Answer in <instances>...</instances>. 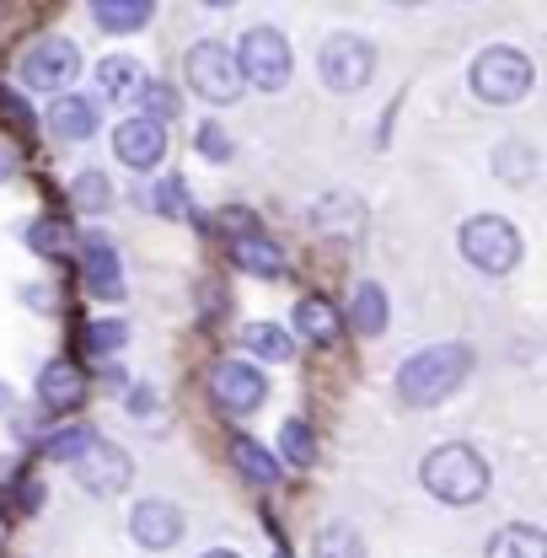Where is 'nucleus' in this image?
<instances>
[{
  "label": "nucleus",
  "mask_w": 547,
  "mask_h": 558,
  "mask_svg": "<svg viewBox=\"0 0 547 558\" xmlns=\"http://www.w3.org/2000/svg\"><path fill=\"white\" fill-rule=\"evenodd\" d=\"M467 376H473V349L429 344L398 365V398H403L409 409H435V403H446Z\"/></svg>",
  "instance_id": "obj_1"
},
{
  "label": "nucleus",
  "mask_w": 547,
  "mask_h": 558,
  "mask_svg": "<svg viewBox=\"0 0 547 558\" xmlns=\"http://www.w3.org/2000/svg\"><path fill=\"white\" fill-rule=\"evenodd\" d=\"M424 488L440 499V505H478L488 494V462H483L473 446L451 440V446H435L424 457Z\"/></svg>",
  "instance_id": "obj_2"
},
{
  "label": "nucleus",
  "mask_w": 547,
  "mask_h": 558,
  "mask_svg": "<svg viewBox=\"0 0 547 558\" xmlns=\"http://www.w3.org/2000/svg\"><path fill=\"white\" fill-rule=\"evenodd\" d=\"M457 247H462V258H467L473 269H483V275H510V269L521 264V231H515L505 215H473V220H462Z\"/></svg>",
  "instance_id": "obj_3"
},
{
  "label": "nucleus",
  "mask_w": 547,
  "mask_h": 558,
  "mask_svg": "<svg viewBox=\"0 0 547 558\" xmlns=\"http://www.w3.org/2000/svg\"><path fill=\"white\" fill-rule=\"evenodd\" d=\"M473 92H478L483 102H494V108L521 102L532 92V60L521 49H510V44L483 49L478 60H473Z\"/></svg>",
  "instance_id": "obj_4"
},
{
  "label": "nucleus",
  "mask_w": 547,
  "mask_h": 558,
  "mask_svg": "<svg viewBox=\"0 0 547 558\" xmlns=\"http://www.w3.org/2000/svg\"><path fill=\"white\" fill-rule=\"evenodd\" d=\"M231 54H236L242 81H253L258 92H279V86H290L295 54H290V38H284V33H274V27H253V33H242V44H236Z\"/></svg>",
  "instance_id": "obj_5"
},
{
  "label": "nucleus",
  "mask_w": 547,
  "mask_h": 558,
  "mask_svg": "<svg viewBox=\"0 0 547 558\" xmlns=\"http://www.w3.org/2000/svg\"><path fill=\"white\" fill-rule=\"evenodd\" d=\"M183 70H189V86L205 97V102H236L242 92H247V81H242V70H236V54L226 49V44H215V38H205V44H194L189 49V60H183Z\"/></svg>",
  "instance_id": "obj_6"
},
{
  "label": "nucleus",
  "mask_w": 547,
  "mask_h": 558,
  "mask_svg": "<svg viewBox=\"0 0 547 558\" xmlns=\"http://www.w3.org/2000/svg\"><path fill=\"white\" fill-rule=\"evenodd\" d=\"M376 70V44L360 38V33H333L317 54V75L328 92H360Z\"/></svg>",
  "instance_id": "obj_7"
},
{
  "label": "nucleus",
  "mask_w": 547,
  "mask_h": 558,
  "mask_svg": "<svg viewBox=\"0 0 547 558\" xmlns=\"http://www.w3.org/2000/svg\"><path fill=\"white\" fill-rule=\"evenodd\" d=\"M209 398H215L220 414H231V418L258 414L264 398H269V381H264V371L247 365V360H220V365L209 371Z\"/></svg>",
  "instance_id": "obj_8"
},
{
  "label": "nucleus",
  "mask_w": 547,
  "mask_h": 558,
  "mask_svg": "<svg viewBox=\"0 0 547 558\" xmlns=\"http://www.w3.org/2000/svg\"><path fill=\"white\" fill-rule=\"evenodd\" d=\"M75 70H81V49L70 44V38H38L27 54H22V86L27 92H65L70 81H75Z\"/></svg>",
  "instance_id": "obj_9"
},
{
  "label": "nucleus",
  "mask_w": 547,
  "mask_h": 558,
  "mask_svg": "<svg viewBox=\"0 0 547 558\" xmlns=\"http://www.w3.org/2000/svg\"><path fill=\"white\" fill-rule=\"evenodd\" d=\"M70 468H75V484L86 488V494H124L130 478H135V462H130L119 446H108L102 435H97Z\"/></svg>",
  "instance_id": "obj_10"
},
{
  "label": "nucleus",
  "mask_w": 547,
  "mask_h": 558,
  "mask_svg": "<svg viewBox=\"0 0 547 558\" xmlns=\"http://www.w3.org/2000/svg\"><path fill=\"white\" fill-rule=\"evenodd\" d=\"M81 275H86V290H92L97 301H119V295H124L119 247H113L102 231H86V236H81Z\"/></svg>",
  "instance_id": "obj_11"
},
{
  "label": "nucleus",
  "mask_w": 547,
  "mask_h": 558,
  "mask_svg": "<svg viewBox=\"0 0 547 558\" xmlns=\"http://www.w3.org/2000/svg\"><path fill=\"white\" fill-rule=\"evenodd\" d=\"M130 537L139 548H150V554L178 548L183 543V510L172 499H139L135 515H130Z\"/></svg>",
  "instance_id": "obj_12"
},
{
  "label": "nucleus",
  "mask_w": 547,
  "mask_h": 558,
  "mask_svg": "<svg viewBox=\"0 0 547 558\" xmlns=\"http://www.w3.org/2000/svg\"><path fill=\"white\" fill-rule=\"evenodd\" d=\"M113 150H119V161H124V167L150 172V167H161V156H167V124L124 119V124L113 130Z\"/></svg>",
  "instance_id": "obj_13"
},
{
  "label": "nucleus",
  "mask_w": 547,
  "mask_h": 558,
  "mask_svg": "<svg viewBox=\"0 0 547 558\" xmlns=\"http://www.w3.org/2000/svg\"><path fill=\"white\" fill-rule=\"evenodd\" d=\"M86 398V376L70 365V360H49L44 365V376H38V403L44 409H54V414H65Z\"/></svg>",
  "instance_id": "obj_14"
},
{
  "label": "nucleus",
  "mask_w": 547,
  "mask_h": 558,
  "mask_svg": "<svg viewBox=\"0 0 547 558\" xmlns=\"http://www.w3.org/2000/svg\"><path fill=\"white\" fill-rule=\"evenodd\" d=\"M231 258H236L253 279H279L284 275V247H279L274 236H264V231L236 236V242H231Z\"/></svg>",
  "instance_id": "obj_15"
},
{
  "label": "nucleus",
  "mask_w": 547,
  "mask_h": 558,
  "mask_svg": "<svg viewBox=\"0 0 547 558\" xmlns=\"http://www.w3.org/2000/svg\"><path fill=\"white\" fill-rule=\"evenodd\" d=\"M97 119H102V113H97V102H92V97H81V92H75V97L60 92V97H54V108H49V130H54L60 140L97 135Z\"/></svg>",
  "instance_id": "obj_16"
},
{
  "label": "nucleus",
  "mask_w": 547,
  "mask_h": 558,
  "mask_svg": "<svg viewBox=\"0 0 547 558\" xmlns=\"http://www.w3.org/2000/svg\"><path fill=\"white\" fill-rule=\"evenodd\" d=\"M387 317H392L387 290H381L376 279H365V284L354 290V301H349V328H354L360 339H376V333H387Z\"/></svg>",
  "instance_id": "obj_17"
},
{
  "label": "nucleus",
  "mask_w": 547,
  "mask_h": 558,
  "mask_svg": "<svg viewBox=\"0 0 547 558\" xmlns=\"http://www.w3.org/2000/svg\"><path fill=\"white\" fill-rule=\"evenodd\" d=\"M295 333L312 339V344H333V339H339V312H333V301L301 295V301H295Z\"/></svg>",
  "instance_id": "obj_18"
},
{
  "label": "nucleus",
  "mask_w": 547,
  "mask_h": 558,
  "mask_svg": "<svg viewBox=\"0 0 547 558\" xmlns=\"http://www.w3.org/2000/svg\"><path fill=\"white\" fill-rule=\"evenodd\" d=\"M488 558H547L543 526H526V521L499 526V532L488 537Z\"/></svg>",
  "instance_id": "obj_19"
},
{
  "label": "nucleus",
  "mask_w": 547,
  "mask_h": 558,
  "mask_svg": "<svg viewBox=\"0 0 547 558\" xmlns=\"http://www.w3.org/2000/svg\"><path fill=\"white\" fill-rule=\"evenodd\" d=\"M156 0H92V16L102 33H139L150 22Z\"/></svg>",
  "instance_id": "obj_20"
},
{
  "label": "nucleus",
  "mask_w": 547,
  "mask_h": 558,
  "mask_svg": "<svg viewBox=\"0 0 547 558\" xmlns=\"http://www.w3.org/2000/svg\"><path fill=\"white\" fill-rule=\"evenodd\" d=\"M231 462H236V473H242L247 484H258V488L279 484V462H274L253 435H236V440H231Z\"/></svg>",
  "instance_id": "obj_21"
},
{
  "label": "nucleus",
  "mask_w": 547,
  "mask_h": 558,
  "mask_svg": "<svg viewBox=\"0 0 547 558\" xmlns=\"http://www.w3.org/2000/svg\"><path fill=\"white\" fill-rule=\"evenodd\" d=\"M494 172L510 178V183H532V178H537V150H532L526 140H505V145L494 150Z\"/></svg>",
  "instance_id": "obj_22"
},
{
  "label": "nucleus",
  "mask_w": 547,
  "mask_h": 558,
  "mask_svg": "<svg viewBox=\"0 0 547 558\" xmlns=\"http://www.w3.org/2000/svg\"><path fill=\"white\" fill-rule=\"evenodd\" d=\"M279 457L290 468H312L317 462V440H312V424L306 418H284L279 424Z\"/></svg>",
  "instance_id": "obj_23"
},
{
  "label": "nucleus",
  "mask_w": 547,
  "mask_h": 558,
  "mask_svg": "<svg viewBox=\"0 0 547 558\" xmlns=\"http://www.w3.org/2000/svg\"><path fill=\"white\" fill-rule=\"evenodd\" d=\"M97 86H102V97H130V92H139V60L108 54V60L97 65Z\"/></svg>",
  "instance_id": "obj_24"
},
{
  "label": "nucleus",
  "mask_w": 547,
  "mask_h": 558,
  "mask_svg": "<svg viewBox=\"0 0 547 558\" xmlns=\"http://www.w3.org/2000/svg\"><path fill=\"white\" fill-rule=\"evenodd\" d=\"M70 199L75 209H86V215H102V209L113 205V183H108V172H75V183H70Z\"/></svg>",
  "instance_id": "obj_25"
},
{
  "label": "nucleus",
  "mask_w": 547,
  "mask_h": 558,
  "mask_svg": "<svg viewBox=\"0 0 547 558\" xmlns=\"http://www.w3.org/2000/svg\"><path fill=\"white\" fill-rule=\"evenodd\" d=\"M139 119H150V124H167V119H178V86L172 81H139Z\"/></svg>",
  "instance_id": "obj_26"
},
{
  "label": "nucleus",
  "mask_w": 547,
  "mask_h": 558,
  "mask_svg": "<svg viewBox=\"0 0 547 558\" xmlns=\"http://www.w3.org/2000/svg\"><path fill=\"white\" fill-rule=\"evenodd\" d=\"M317 558H365V543L349 521H333V526L317 532Z\"/></svg>",
  "instance_id": "obj_27"
},
{
  "label": "nucleus",
  "mask_w": 547,
  "mask_h": 558,
  "mask_svg": "<svg viewBox=\"0 0 547 558\" xmlns=\"http://www.w3.org/2000/svg\"><path fill=\"white\" fill-rule=\"evenodd\" d=\"M130 344V323H119V317H97V323H86V354H119V349Z\"/></svg>",
  "instance_id": "obj_28"
},
{
  "label": "nucleus",
  "mask_w": 547,
  "mask_h": 558,
  "mask_svg": "<svg viewBox=\"0 0 547 558\" xmlns=\"http://www.w3.org/2000/svg\"><path fill=\"white\" fill-rule=\"evenodd\" d=\"M27 247H33V253H44V258H60V253L70 247V226L65 220H54V215L33 220V226H27Z\"/></svg>",
  "instance_id": "obj_29"
},
{
  "label": "nucleus",
  "mask_w": 547,
  "mask_h": 558,
  "mask_svg": "<svg viewBox=\"0 0 547 558\" xmlns=\"http://www.w3.org/2000/svg\"><path fill=\"white\" fill-rule=\"evenodd\" d=\"M242 344L253 349L258 360H290V333H284V328H274V323H247Z\"/></svg>",
  "instance_id": "obj_30"
},
{
  "label": "nucleus",
  "mask_w": 547,
  "mask_h": 558,
  "mask_svg": "<svg viewBox=\"0 0 547 558\" xmlns=\"http://www.w3.org/2000/svg\"><path fill=\"white\" fill-rule=\"evenodd\" d=\"M97 440V429H86V424H70V429H54L49 440H44V457L49 462H75L86 446Z\"/></svg>",
  "instance_id": "obj_31"
},
{
  "label": "nucleus",
  "mask_w": 547,
  "mask_h": 558,
  "mask_svg": "<svg viewBox=\"0 0 547 558\" xmlns=\"http://www.w3.org/2000/svg\"><path fill=\"white\" fill-rule=\"evenodd\" d=\"M145 194H150L145 205L156 209V215H167V220L189 215V183H183V178H161V183H150Z\"/></svg>",
  "instance_id": "obj_32"
},
{
  "label": "nucleus",
  "mask_w": 547,
  "mask_h": 558,
  "mask_svg": "<svg viewBox=\"0 0 547 558\" xmlns=\"http://www.w3.org/2000/svg\"><path fill=\"white\" fill-rule=\"evenodd\" d=\"M194 145H199V156H205V161H215V167H226V161H231V135H226L215 119H205V124H199Z\"/></svg>",
  "instance_id": "obj_33"
},
{
  "label": "nucleus",
  "mask_w": 547,
  "mask_h": 558,
  "mask_svg": "<svg viewBox=\"0 0 547 558\" xmlns=\"http://www.w3.org/2000/svg\"><path fill=\"white\" fill-rule=\"evenodd\" d=\"M215 226H220V231H226V236L236 242V236L258 231V215H253V209H242V205H226L220 215H215Z\"/></svg>",
  "instance_id": "obj_34"
},
{
  "label": "nucleus",
  "mask_w": 547,
  "mask_h": 558,
  "mask_svg": "<svg viewBox=\"0 0 547 558\" xmlns=\"http://www.w3.org/2000/svg\"><path fill=\"white\" fill-rule=\"evenodd\" d=\"M130 414H135V418L156 414V392H150V387H135V392H130Z\"/></svg>",
  "instance_id": "obj_35"
},
{
  "label": "nucleus",
  "mask_w": 547,
  "mask_h": 558,
  "mask_svg": "<svg viewBox=\"0 0 547 558\" xmlns=\"http://www.w3.org/2000/svg\"><path fill=\"white\" fill-rule=\"evenodd\" d=\"M16 505H22V510H38V505H44V484H38V478H22V488H16Z\"/></svg>",
  "instance_id": "obj_36"
},
{
  "label": "nucleus",
  "mask_w": 547,
  "mask_h": 558,
  "mask_svg": "<svg viewBox=\"0 0 547 558\" xmlns=\"http://www.w3.org/2000/svg\"><path fill=\"white\" fill-rule=\"evenodd\" d=\"M11 172H16V156H11V150H5V145H0V183H5V178H11Z\"/></svg>",
  "instance_id": "obj_37"
},
{
  "label": "nucleus",
  "mask_w": 547,
  "mask_h": 558,
  "mask_svg": "<svg viewBox=\"0 0 547 558\" xmlns=\"http://www.w3.org/2000/svg\"><path fill=\"white\" fill-rule=\"evenodd\" d=\"M11 403H16V392H11V387H5V381H0V414H5V409H11Z\"/></svg>",
  "instance_id": "obj_38"
},
{
  "label": "nucleus",
  "mask_w": 547,
  "mask_h": 558,
  "mask_svg": "<svg viewBox=\"0 0 547 558\" xmlns=\"http://www.w3.org/2000/svg\"><path fill=\"white\" fill-rule=\"evenodd\" d=\"M205 558H242V554H231V548H209Z\"/></svg>",
  "instance_id": "obj_39"
},
{
  "label": "nucleus",
  "mask_w": 547,
  "mask_h": 558,
  "mask_svg": "<svg viewBox=\"0 0 547 558\" xmlns=\"http://www.w3.org/2000/svg\"><path fill=\"white\" fill-rule=\"evenodd\" d=\"M205 5H236V0H205Z\"/></svg>",
  "instance_id": "obj_40"
},
{
  "label": "nucleus",
  "mask_w": 547,
  "mask_h": 558,
  "mask_svg": "<svg viewBox=\"0 0 547 558\" xmlns=\"http://www.w3.org/2000/svg\"><path fill=\"white\" fill-rule=\"evenodd\" d=\"M392 5H418V0H392Z\"/></svg>",
  "instance_id": "obj_41"
},
{
  "label": "nucleus",
  "mask_w": 547,
  "mask_h": 558,
  "mask_svg": "<svg viewBox=\"0 0 547 558\" xmlns=\"http://www.w3.org/2000/svg\"><path fill=\"white\" fill-rule=\"evenodd\" d=\"M0 537H5V521H0Z\"/></svg>",
  "instance_id": "obj_42"
}]
</instances>
